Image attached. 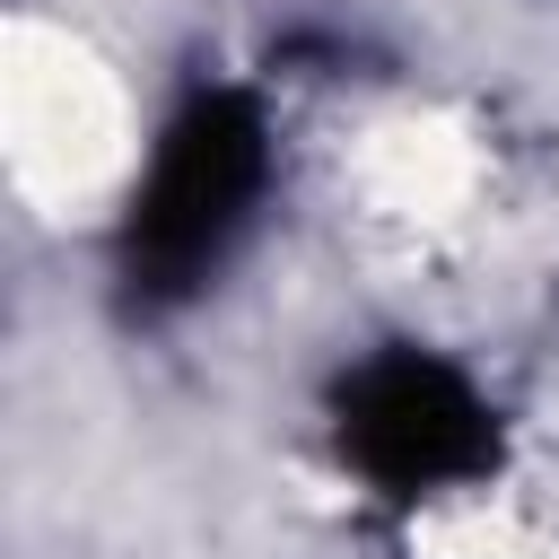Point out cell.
<instances>
[{
    "instance_id": "1",
    "label": "cell",
    "mask_w": 559,
    "mask_h": 559,
    "mask_svg": "<svg viewBox=\"0 0 559 559\" xmlns=\"http://www.w3.org/2000/svg\"><path fill=\"white\" fill-rule=\"evenodd\" d=\"M262 183H271L262 105L245 87H201L166 122V140L148 157V183L131 192V218H122V288H131V306L166 314V306L201 297V280L245 236Z\"/></svg>"
},
{
    "instance_id": "2",
    "label": "cell",
    "mask_w": 559,
    "mask_h": 559,
    "mask_svg": "<svg viewBox=\"0 0 559 559\" xmlns=\"http://www.w3.org/2000/svg\"><path fill=\"white\" fill-rule=\"evenodd\" d=\"M332 419H341V454H349L376 489H393V498H428V489L480 480V472L498 463V419H489V402H480L445 358H428V349H384V358H367V367L341 384Z\"/></svg>"
}]
</instances>
